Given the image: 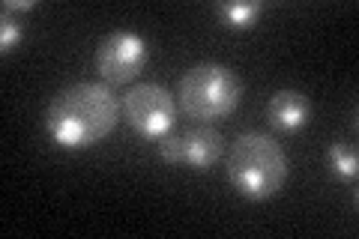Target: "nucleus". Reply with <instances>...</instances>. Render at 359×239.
I'll return each mask as SVG.
<instances>
[{
    "instance_id": "nucleus-6",
    "label": "nucleus",
    "mask_w": 359,
    "mask_h": 239,
    "mask_svg": "<svg viewBox=\"0 0 359 239\" xmlns=\"http://www.w3.org/2000/svg\"><path fill=\"white\" fill-rule=\"evenodd\" d=\"M183 141V165L195 170H207L224 156V138L219 129H212L210 123H195L186 132H180Z\"/></svg>"
},
{
    "instance_id": "nucleus-5",
    "label": "nucleus",
    "mask_w": 359,
    "mask_h": 239,
    "mask_svg": "<svg viewBox=\"0 0 359 239\" xmlns=\"http://www.w3.org/2000/svg\"><path fill=\"white\" fill-rule=\"evenodd\" d=\"M150 60L147 39L135 30H108L96 45V72L105 84H132Z\"/></svg>"
},
{
    "instance_id": "nucleus-3",
    "label": "nucleus",
    "mask_w": 359,
    "mask_h": 239,
    "mask_svg": "<svg viewBox=\"0 0 359 239\" xmlns=\"http://www.w3.org/2000/svg\"><path fill=\"white\" fill-rule=\"evenodd\" d=\"M243 99L240 75L224 63H195L180 75L177 87V105L189 120L198 123H216L222 117L237 111Z\"/></svg>"
},
{
    "instance_id": "nucleus-11",
    "label": "nucleus",
    "mask_w": 359,
    "mask_h": 239,
    "mask_svg": "<svg viewBox=\"0 0 359 239\" xmlns=\"http://www.w3.org/2000/svg\"><path fill=\"white\" fill-rule=\"evenodd\" d=\"M18 42H21V25L15 18H9V13H4V18H0V48L13 51Z\"/></svg>"
},
{
    "instance_id": "nucleus-4",
    "label": "nucleus",
    "mask_w": 359,
    "mask_h": 239,
    "mask_svg": "<svg viewBox=\"0 0 359 239\" xmlns=\"http://www.w3.org/2000/svg\"><path fill=\"white\" fill-rule=\"evenodd\" d=\"M120 117L144 138H162L174 129L177 120V96L156 81L132 84L120 96Z\"/></svg>"
},
{
    "instance_id": "nucleus-7",
    "label": "nucleus",
    "mask_w": 359,
    "mask_h": 239,
    "mask_svg": "<svg viewBox=\"0 0 359 239\" xmlns=\"http://www.w3.org/2000/svg\"><path fill=\"white\" fill-rule=\"evenodd\" d=\"M311 117V102L299 90H278L266 102V120L278 132H299Z\"/></svg>"
},
{
    "instance_id": "nucleus-2",
    "label": "nucleus",
    "mask_w": 359,
    "mask_h": 239,
    "mask_svg": "<svg viewBox=\"0 0 359 239\" xmlns=\"http://www.w3.org/2000/svg\"><path fill=\"white\" fill-rule=\"evenodd\" d=\"M287 153L273 135L243 132L228 146V183L245 200H269L287 183Z\"/></svg>"
},
{
    "instance_id": "nucleus-1",
    "label": "nucleus",
    "mask_w": 359,
    "mask_h": 239,
    "mask_svg": "<svg viewBox=\"0 0 359 239\" xmlns=\"http://www.w3.org/2000/svg\"><path fill=\"white\" fill-rule=\"evenodd\" d=\"M120 96L105 81H75L57 90L45 108V129L66 150L93 146L114 132Z\"/></svg>"
},
{
    "instance_id": "nucleus-8",
    "label": "nucleus",
    "mask_w": 359,
    "mask_h": 239,
    "mask_svg": "<svg viewBox=\"0 0 359 239\" xmlns=\"http://www.w3.org/2000/svg\"><path fill=\"white\" fill-rule=\"evenodd\" d=\"M261 0H245V4H219V15L231 27H252L261 15Z\"/></svg>"
},
{
    "instance_id": "nucleus-12",
    "label": "nucleus",
    "mask_w": 359,
    "mask_h": 239,
    "mask_svg": "<svg viewBox=\"0 0 359 239\" xmlns=\"http://www.w3.org/2000/svg\"><path fill=\"white\" fill-rule=\"evenodd\" d=\"M33 6H36L33 0H6L4 13H27V9H33Z\"/></svg>"
},
{
    "instance_id": "nucleus-10",
    "label": "nucleus",
    "mask_w": 359,
    "mask_h": 239,
    "mask_svg": "<svg viewBox=\"0 0 359 239\" xmlns=\"http://www.w3.org/2000/svg\"><path fill=\"white\" fill-rule=\"evenodd\" d=\"M156 150H159L162 162L183 165V141H180V132H165L162 138H156Z\"/></svg>"
},
{
    "instance_id": "nucleus-9",
    "label": "nucleus",
    "mask_w": 359,
    "mask_h": 239,
    "mask_svg": "<svg viewBox=\"0 0 359 239\" xmlns=\"http://www.w3.org/2000/svg\"><path fill=\"white\" fill-rule=\"evenodd\" d=\"M330 162L341 179H356V153L347 150L341 141L330 144Z\"/></svg>"
}]
</instances>
